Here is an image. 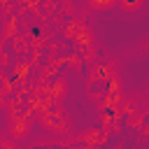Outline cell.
<instances>
[{
    "instance_id": "cell-1",
    "label": "cell",
    "mask_w": 149,
    "mask_h": 149,
    "mask_svg": "<svg viewBox=\"0 0 149 149\" xmlns=\"http://www.w3.org/2000/svg\"><path fill=\"white\" fill-rule=\"evenodd\" d=\"M42 126L47 128V130H51V133H56V135H65V133H70V119H68V114L63 112V107L61 105H54V107H49V109H42Z\"/></svg>"
},
{
    "instance_id": "cell-2",
    "label": "cell",
    "mask_w": 149,
    "mask_h": 149,
    "mask_svg": "<svg viewBox=\"0 0 149 149\" xmlns=\"http://www.w3.org/2000/svg\"><path fill=\"white\" fill-rule=\"evenodd\" d=\"M30 128H33V123H30V119H28V114H12L9 116V123H7V133H9V137L12 140H26L28 135H30Z\"/></svg>"
},
{
    "instance_id": "cell-3",
    "label": "cell",
    "mask_w": 149,
    "mask_h": 149,
    "mask_svg": "<svg viewBox=\"0 0 149 149\" xmlns=\"http://www.w3.org/2000/svg\"><path fill=\"white\" fill-rule=\"evenodd\" d=\"M86 5L93 12H107V9L116 7V0H86Z\"/></svg>"
},
{
    "instance_id": "cell-4",
    "label": "cell",
    "mask_w": 149,
    "mask_h": 149,
    "mask_svg": "<svg viewBox=\"0 0 149 149\" xmlns=\"http://www.w3.org/2000/svg\"><path fill=\"white\" fill-rule=\"evenodd\" d=\"M116 5L123 9V12H128V14H133V12H137V9H142V5H144V0H116Z\"/></svg>"
}]
</instances>
